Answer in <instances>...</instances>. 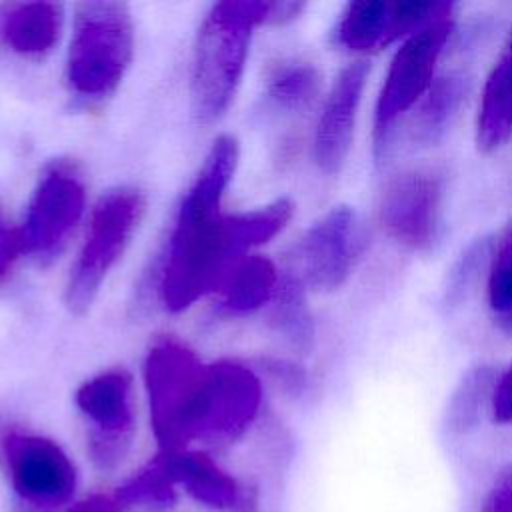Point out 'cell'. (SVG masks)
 Masks as SVG:
<instances>
[{
    "label": "cell",
    "instance_id": "cell-8",
    "mask_svg": "<svg viewBox=\"0 0 512 512\" xmlns=\"http://www.w3.org/2000/svg\"><path fill=\"white\" fill-rule=\"evenodd\" d=\"M446 178L438 166L416 164L392 174L376 204L382 232L410 252H430L444 228Z\"/></svg>",
    "mask_w": 512,
    "mask_h": 512
},
{
    "label": "cell",
    "instance_id": "cell-28",
    "mask_svg": "<svg viewBox=\"0 0 512 512\" xmlns=\"http://www.w3.org/2000/svg\"><path fill=\"white\" fill-rule=\"evenodd\" d=\"M268 370L274 374V378L280 382V386L292 394V396H302L308 390V376L300 366H294L290 362H270Z\"/></svg>",
    "mask_w": 512,
    "mask_h": 512
},
{
    "label": "cell",
    "instance_id": "cell-18",
    "mask_svg": "<svg viewBox=\"0 0 512 512\" xmlns=\"http://www.w3.org/2000/svg\"><path fill=\"white\" fill-rule=\"evenodd\" d=\"M334 42L342 50L358 54L360 58L392 46V2H348L336 22Z\"/></svg>",
    "mask_w": 512,
    "mask_h": 512
},
{
    "label": "cell",
    "instance_id": "cell-1",
    "mask_svg": "<svg viewBox=\"0 0 512 512\" xmlns=\"http://www.w3.org/2000/svg\"><path fill=\"white\" fill-rule=\"evenodd\" d=\"M238 160V140L218 136L178 206L156 276L158 296L170 312H182L222 288L248 252L278 236L294 216V202L288 198L224 214L222 198Z\"/></svg>",
    "mask_w": 512,
    "mask_h": 512
},
{
    "label": "cell",
    "instance_id": "cell-16",
    "mask_svg": "<svg viewBox=\"0 0 512 512\" xmlns=\"http://www.w3.org/2000/svg\"><path fill=\"white\" fill-rule=\"evenodd\" d=\"M470 80L460 70L440 72L430 90L416 104V108L402 122L406 124V136L414 146H436L444 140L448 130L460 116V110L468 98Z\"/></svg>",
    "mask_w": 512,
    "mask_h": 512
},
{
    "label": "cell",
    "instance_id": "cell-22",
    "mask_svg": "<svg viewBox=\"0 0 512 512\" xmlns=\"http://www.w3.org/2000/svg\"><path fill=\"white\" fill-rule=\"evenodd\" d=\"M484 278L490 316L500 332L512 336V222L492 238Z\"/></svg>",
    "mask_w": 512,
    "mask_h": 512
},
{
    "label": "cell",
    "instance_id": "cell-19",
    "mask_svg": "<svg viewBox=\"0 0 512 512\" xmlns=\"http://www.w3.org/2000/svg\"><path fill=\"white\" fill-rule=\"evenodd\" d=\"M278 286L280 274L272 260L252 254L244 258L222 284L218 308L226 316L252 314L274 300Z\"/></svg>",
    "mask_w": 512,
    "mask_h": 512
},
{
    "label": "cell",
    "instance_id": "cell-30",
    "mask_svg": "<svg viewBox=\"0 0 512 512\" xmlns=\"http://www.w3.org/2000/svg\"><path fill=\"white\" fill-rule=\"evenodd\" d=\"M68 512H122L118 502L114 500V494H90L78 502H74Z\"/></svg>",
    "mask_w": 512,
    "mask_h": 512
},
{
    "label": "cell",
    "instance_id": "cell-2",
    "mask_svg": "<svg viewBox=\"0 0 512 512\" xmlns=\"http://www.w3.org/2000/svg\"><path fill=\"white\" fill-rule=\"evenodd\" d=\"M274 2H218L204 16L194 44L190 98L200 124L218 122L234 102L244 76L254 28L270 24Z\"/></svg>",
    "mask_w": 512,
    "mask_h": 512
},
{
    "label": "cell",
    "instance_id": "cell-25",
    "mask_svg": "<svg viewBox=\"0 0 512 512\" xmlns=\"http://www.w3.org/2000/svg\"><path fill=\"white\" fill-rule=\"evenodd\" d=\"M490 248H492V238H478L460 254V258L454 262L452 270L448 272V280L442 290L444 306L448 308L458 306L470 292L476 278L482 272L486 274Z\"/></svg>",
    "mask_w": 512,
    "mask_h": 512
},
{
    "label": "cell",
    "instance_id": "cell-3",
    "mask_svg": "<svg viewBox=\"0 0 512 512\" xmlns=\"http://www.w3.org/2000/svg\"><path fill=\"white\" fill-rule=\"evenodd\" d=\"M210 376V364L172 336L156 338L148 348L144 386L160 452L202 444L210 406Z\"/></svg>",
    "mask_w": 512,
    "mask_h": 512
},
{
    "label": "cell",
    "instance_id": "cell-9",
    "mask_svg": "<svg viewBox=\"0 0 512 512\" xmlns=\"http://www.w3.org/2000/svg\"><path fill=\"white\" fill-rule=\"evenodd\" d=\"M366 248V232L358 212L336 204L314 220L294 246L292 274L316 292L342 288Z\"/></svg>",
    "mask_w": 512,
    "mask_h": 512
},
{
    "label": "cell",
    "instance_id": "cell-20",
    "mask_svg": "<svg viewBox=\"0 0 512 512\" xmlns=\"http://www.w3.org/2000/svg\"><path fill=\"white\" fill-rule=\"evenodd\" d=\"M322 92L320 68L304 58H284L266 74V94L282 110L308 108Z\"/></svg>",
    "mask_w": 512,
    "mask_h": 512
},
{
    "label": "cell",
    "instance_id": "cell-4",
    "mask_svg": "<svg viewBox=\"0 0 512 512\" xmlns=\"http://www.w3.org/2000/svg\"><path fill=\"white\" fill-rule=\"evenodd\" d=\"M134 56V22L124 2L74 6L66 84L76 98L102 100L116 92Z\"/></svg>",
    "mask_w": 512,
    "mask_h": 512
},
{
    "label": "cell",
    "instance_id": "cell-23",
    "mask_svg": "<svg viewBox=\"0 0 512 512\" xmlns=\"http://www.w3.org/2000/svg\"><path fill=\"white\" fill-rule=\"evenodd\" d=\"M496 374L498 372L488 364L472 366L462 374L444 414V426L450 434H466L476 426L480 412L490 404Z\"/></svg>",
    "mask_w": 512,
    "mask_h": 512
},
{
    "label": "cell",
    "instance_id": "cell-29",
    "mask_svg": "<svg viewBox=\"0 0 512 512\" xmlns=\"http://www.w3.org/2000/svg\"><path fill=\"white\" fill-rule=\"evenodd\" d=\"M22 252L18 230H12L0 214V278H6Z\"/></svg>",
    "mask_w": 512,
    "mask_h": 512
},
{
    "label": "cell",
    "instance_id": "cell-6",
    "mask_svg": "<svg viewBox=\"0 0 512 512\" xmlns=\"http://www.w3.org/2000/svg\"><path fill=\"white\" fill-rule=\"evenodd\" d=\"M144 212L146 196L134 186H116L98 198L64 288V304L72 314L82 316L92 308L108 274L130 246Z\"/></svg>",
    "mask_w": 512,
    "mask_h": 512
},
{
    "label": "cell",
    "instance_id": "cell-14",
    "mask_svg": "<svg viewBox=\"0 0 512 512\" xmlns=\"http://www.w3.org/2000/svg\"><path fill=\"white\" fill-rule=\"evenodd\" d=\"M156 462L174 486L182 488L198 504L220 512H260L258 490L242 484L202 450L160 452Z\"/></svg>",
    "mask_w": 512,
    "mask_h": 512
},
{
    "label": "cell",
    "instance_id": "cell-27",
    "mask_svg": "<svg viewBox=\"0 0 512 512\" xmlns=\"http://www.w3.org/2000/svg\"><path fill=\"white\" fill-rule=\"evenodd\" d=\"M480 512H512V464L498 470L482 500Z\"/></svg>",
    "mask_w": 512,
    "mask_h": 512
},
{
    "label": "cell",
    "instance_id": "cell-5",
    "mask_svg": "<svg viewBox=\"0 0 512 512\" xmlns=\"http://www.w3.org/2000/svg\"><path fill=\"white\" fill-rule=\"evenodd\" d=\"M456 28L454 4L440 16L396 44L376 94L372 116V150L380 162L416 104L440 74V60Z\"/></svg>",
    "mask_w": 512,
    "mask_h": 512
},
{
    "label": "cell",
    "instance_id": "cell-13",
    "mask_svg": "<svg viewBox=\"0 0 512 512\" xmlns=\"http://www.w3.org/2000/svg\"><path fill=\"white\" fill-rule=\"evenodd\" d=\"M212 392L202 444L222 446L238 440L262 406V382L254 370L236 360L210 362Z\"/></svg>",
    "mask_w": 512,
    "mask_h": 512
},
{
    "label": "cell",
    "instance_id": "cell-11",
    "mask_svg": "<svg viewBox=\"0 0 512 512\" xmlns=\"http://www.w3.org/2000/svg\"><path fill=\"white\" fill-rule=\"evenodd\" d=\"M86 186L72 162L54 160L40 174L18 230L22 252L52 254L80 222Z\"/></svg>",
    "mask_w": 512,
    "mask_h": 512
},
{
    "label": "cell",
    "instance_id": "cell-26",
    "mask_svg": "<svg viewBox=\"0 0 512 512\" xmlns=\"http://www.w3.org/2000/svg\"><path fill=\"white\" fill-rule=\"evenodd\" d=\"M488 412L496 424H512V364L496 374Z\"/></svg>",
    "mask_w": 512,
    "mask_h": 512
},
{
    "label": "cell",
    "instance_id": "cell-10",
    "mask_svg": "<svg viewBox=\"0 0 512 512\" xmlns=\"http://www.w3.org/2000/svg\"><path fill=\"white\" fill-rule=\"evenodd\" d=\"M76 406L90 424L86 450L92 464L102 472L116 470L136 432L132 376L124 368L94 374L78 386Z\"/></svg>",
    "mask_w": 512,
    "mask_h": 512
},
{
    "label": "cell",
    "instance_id": "cell-21",
    "mask_svg": "<svg viewBox=\"0 0 512 512\" xmlns=\"http://www.w3.org/2000/svg\"><path fill=\"white\" fill-rule=\"evenodd\" d=\"M306 290L292 272L282 276L270 310L272 328L298 352H308L314 344V320Z\"/></svg>",
    "mask_w": 512,
    "mask_h": 512
},
{
    "label": "cell",
    "instance_id": "cell-15",
    "mask_svg": "<svg viewBox=\"0 0 512 512\" xmlns=\"http://www.w3.org/2000/svg\"><path fill=\"white\" fill-rule=\"evenodd\" d=\"M512 138V30L492 62L478 100L474 140L482 154H494Z\"/></svg>",
    "mask_w": 512,
    "mask_h": 512
},
{
    "label": "cell",
    "instance_id": "cell-7",
    "mask_svg": "<svg viewBox=\"0 0 512 512\" xmlns=\"http://www.w3.org/2000/svg\"><path fill=\"white\" fill-rule=\"evenodd\" d=\"M0 468L22 512H56L76 490L70 456L52 438L20 428H0Z\"/></svg>",
    "mask_w": 512,
    "mask_h": 512
},
{
    "label": "cell",
    "instance_id": "cell-12",
    "mask_svg": "<svg viewBox=\"0 0 512 512\" xmlns=\"http://www.w3.org/2000/svg\"><path fill=\"white\" fill-rule=\"evenodd\" d=\"M370 78V62L356 58L332 80L314 126L312 160L322 174H338L350 156L356 122Z\"/></svg>",
    "mask_w": 512,
    "mask_h": 512
},
{
    "label": "cell",
    "instance_id": "cell-24",
    "mask_svg": "<svg viewBox=\"0 0 512 512\" xmlns=\"http://www.w3.org/2000/svg\"><path fill=\"white\" fill-rule=\"evenodd\" d=\"M114 500L122 512L130 508H168L176 502V486L154 458L114 492Z\"/></svg>",
    "mask_w": 512,
    "mask_h": 512
},
{
    "label": "cell",
    "instance_id": "cell-17",
    "mask_svg": "<svg viewBox=\"0 0 512 512\" xmlns=\"http://www.w3.org/2000/svg\"><path fill=\"white\" fill-rule=\"evenodd\" d=\"M64 6L58 2L0 4V40L16 54L42 58L58 44Z\"/></svg>",
    "mask_w": 512,
    "mask_h": 512
}]
</instances>
